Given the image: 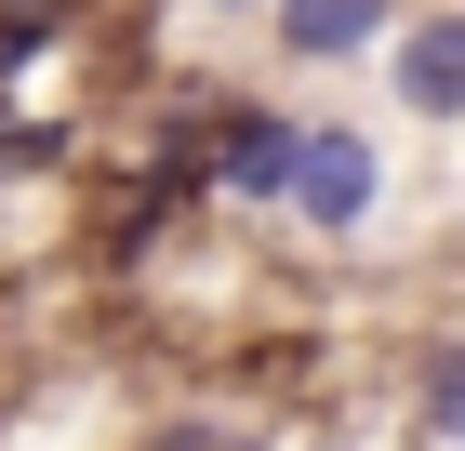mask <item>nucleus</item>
I'll list each match as a JSON object with an SVG mask.
<instances>
[{"instance_id":"nucleus-1","label":"nucleus","mask_w":465,"mask_h":451,"mask_svg":"<svg viewBox=\"0 0 465 451\" xmlns=\"http://www.w3.org/2000/svg\"><path fill=\"white\" fill-rule=\"evenodd\" d=\"M292 226H320V240H359L372 212H386V146L359 133V120H306L292 133Z\"/></svg>"},{"instance_id":"nucleus-2","label":"nucleus","mask_w":465,"mask_h":451,"mask_svg":"<svg viewBox=\"0 0 465 451\" xmlns=\"http://www.w3.org/2000/svg\"><path fill=\"white\" fill-rule=\"evenodd\" d=\"M292 133H306V120H280V106H213V120H200V186H213V200H292Z\"/></svg>"},{"instance_id":"nucleus-3","label":"nucleus","mask_w":465,"mask_h":451,"mask_svg":"<svg viewBox=\"0 0 465 451\" xmlns=\"http://www.w3.org/2000/svg\"><path fill=\"white\" fill-rule=\"evenodd\" d=\"M386 93L412 106V120H465V0H439V14H399V40H386Z\"/></svg>"},{"instance_id":"nucleus-4","label":"nucleus","mask_w":465,"mask_h":451,"mask_svg":"<svg viewBox=\"0 0 465 451\" xmlns=\"http://www.w3.org/2000/svg\"><path fill=\"white\" fill-rule=\"evenodd\" d=\"M266 40L292 67H359L399 40V0H266Z\"/></svg>"},{"instance_id":"nucleus-5","label":"nucleus","mask_w":465,"mask_h":451,"mask_svg":"<svg viewBox=\"0 0 465 451\" xmlns=\"http://www.w3.org/2000/svg\"><path fill=\"white\" fill-rule=\"evenodd\" d=\"M412 438H426V451H465V332H439L426 372H412Z\"/></svg>"},{"instance_id":"nucleus-6","label":"nucleus","mask_w":465,"mask_h":451,"mask_svg":"<svg viewBox=\"0 0 465 451\" xmlns=\"http://www.w3.org/2000/svg\"><path fill=\"white\" fill-rule=\"evenodd\" d=\"M134 451H266L252 425H213V412H173V425H146Z\"/></svg>"},{"instance_id":"nucleus-7","label":"nucleus","mask_w":465,"mask_h":451,"mask_svg":"<svg viewBox=\"0 0 465 451\" xmlns=\"http://www.w3.org/2000/svg\"><path fill=\"white\" fill-rule=\"evenodd\" d=\"M213 14H266V0H213Z\"/></svg>"}]
</instances>
